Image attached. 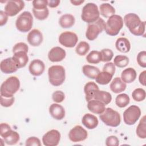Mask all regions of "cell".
Wrapping results in <instances>:
<instances>
[{"mask_svg": "<svg viewBox=\"0 0 146 146\" xmlns=\"http://www.w3.org/2000/svg\"><path fill=\"white\" fill-rule=\"evenodd\" d=\"M124 22L131 33L136 36H142L145 33V22L141 21L135 13H128L124 17Z\"/></svg>", "mask_w": 146, "mask_h": 146, "instance_id": "1", "label": "cell"}, {"mask_svg": "<svg viewBox=\"0 0 146 146\" xmlns=\"http://www.w3.org/2000/svg\"><path fill=\"white\" fill-rule=\"evenodd\" d=\"M20 87L19 79L14 76L8 78L1 84L0 88L1 96L10 98L13 97Z\"/></svg>", "mask_w": 146, "mask_h": 146, "instance_id": "2", "label": "cell"}, {"mask_svg": "<svg viewBox=\"0 0 146 146\" xmlns=\"http://www.w3.org/2000/svg\"><path fill=\"white\" fill-rule=\"evenodd\" d=\"M48 75L49 82L52 86H59L65 80V69L62 66H52L48 70Z\"/></svg>", "mask_w": 146, "mask_h": 146, "instance_id": "3", "label": "cell"}, {"mask_svg": "<svg viewBox=\"0 0 146 146\" xmlns=\"http://www.w3.org/2000/svg\"><path fill=\"white\" fill-rule=\"evenodd\" d=\"M100 13L97 5L94 3H88L83 7L82 19L86 23H92L99 18Z\"/></svg>", "mask_w": 146, "mask_h": 146, "instance_id": "4", "label": "cell"}, {"mask_svg": "<svg viewBox=\"0 0 146 146\" xmlns=\"http://www.w3.org/2000/svg\"><path fill=\"white\" fill-rule=\"evenodd\" d=\"M123 27V19L119 15L114 14L111 16L107 22L104 30L106 33L111 36L117 35Z\"/></svg>", "mask_w": 146, "mask_h": 146, "instance_id": "5", "label": "cell"}, {"mask_svg": "<svg viewBox=\"0 0 146 146\" xmlns=\"http://www.w3.org/2000/svg\"><path fill=\"white\" fill-rule=\"evenodd\" d=\"M100 120L107 125L116 127L120 124L121 117L118 112L111 108H107L99 116Z\"/></svg>", "mask_w": 146, "mask_h": 146, "instance_id": "6", "label": "cell"}, {"mask_svg": "<svg viewBox=\"0 0 146 146\" xmlns=\"http://www.w3.org/2000/svg\"><path fill=\"white\" fill-rule=\"evenodd\" d=\"M33 22V18L31 13L29 11H24L17 17L15 26L19 31L26 33L31 30Z\"/></svg>", "mask_w": 146, "mask_h": 146, "instance_id": "7", "label": "cell"}, {"mask_svg": "<svg viewBox=\"0 0 146 146\" xmlns=\"http://www.w3.org/2000/svg\"><path fill=\"white\" fill-rule=\"evenodd\" d=\"M106 23L104 21L99 18L96 22L90 23L86 32V36L90 40H95L105 29Z\"/></svg>", "mask_w": 146, "mask_h": 146, "instance_id": "8", "label": "cell"}, {"mask_svg": "<svg viewBox=\"0 0 146 146\" xmlns=\"http://www.w3.org/2000/svg\"><path fill=\"white\" fill-rule=\"evenodd\" d=\"M141 115L140 108L135 105L129 106L123 113V120L127 125H133L136 123Z\"/></svg>", "mask_w": 146, "mask_h": 146, "instance_id": "9", "label": "cell"}, {"mask_svg": "<svg viewBox=\"0 0 146 146\" xmlns=\"http://www.w3.org/2000/svg\"><path fill=\"white\" fill-rule=\"evenodd\" d=\"M25 7V2L22 0H10L5 6V12L9 17L18 14Z\"/></svg>", "mask_w": 146, "mask_h": 146, "instance_id": "10", "label": "cell"}, {"mask_svg": "<svg viewBox=\"0 0 146 146\" xmlns=\"http://www.w3.org/2000/svg\"><path fill=\"white\" fill-rule=\"evenodd\" d=\"M78 37L71 31H64L59 36V42L63 46L68 48L74 47L77 43Z\"/></svg>", "mask_w": 146, "mask_h": 146, "instance_id": "11", "label": "cell"}, {"mask_svg": "<svg viewBox=\"0 0 146 146\" xmlns=\"http://www.w3.org/2000/svg\"><path fill=\"white\" fill-rule=\"evenodd\" d=\"M87 131L80 125H76L69 132L68 137L72 142H80L84 141L87 138Z\"/></svg>", "mask_w": 146, "mask_h": 146, "instance_id": "12", "label": "cell"}, {"mask_svg": "<svg viewBox=\"0 0 146 146\" xmlns=\"http://www.w3.org/2000/svg\"><path fill=\"white\" fill-rule=\"evenodd\" d=\"M60 140V133L56 129H51L42 137V141L46 146H56Z\"/></svg>", "mask_w": 146, "mask_h": 146, "instance_id": "13", "label": "cell"}, {"mask_svg": "<svg viewBox=\"0 0 146 146\" xmlns=\"http://www.w3.org/2000/svg\"><path fill=\"white\" fill-rule=\"evenodd\" d=\"M1 137L8 145L16 144L19 140V135L16 131H13L11 128L0 132Z\"/></svg>", "mask_w": 146, "mask_h": 146, "instance_id": "14", "label": "cell"}, {"mask_svg": "<svg viewBox=\"0 0 146 146\" xmlns=\"http://www.w3.org/2000/svg\"><path fill=\"white\" fill-rule=\"evenodd\" d=\"M66 53L64 49L60 47L52 48L48 53V59L52 62H60L66 57Z\"/></svg>", "mask_w": 146, "mask_h": 146, "instance_id": "15", "label": "cell"}, {"mask_svg": "<svg viewBox=\"0 0 146 146\" xmlns=\"http://www.w3.org/2000/svg\"><path fill=\"white\" fill-rule=\"evenodd\" d=\"M0 68L1 71L6 74L15 72L18 69L12 57L7 58L2 60Z\"/></svg>", "mask_w": 146, "mask_h": 146, "instance_id": "16", "label": "cell"}, {"mask_svg": "<svg viewBox=\"0 0 146 146\" xmlns=\"http://www.w3.org/2000/svg\"><path fill=\"white\" fill-rule=\"evenodd\" d=\"M45 69L44 63L39 59L32 60L29 66V70L31 74L34 76H38L42 75Z\"/></svg>", "mask_w": 146, "mask_h": 146, "instance_id": "17", "label": "cell"}, {"mask_svg": "<svg viewBox=\"0 0 146 146\" xmlns=\"http://www.w3.org/2000/svg\"><path fill=\"white\" fill-rule=\"evenodd\" d=\"M43 38L42 33L38 29H33L27 35V40L29 43L34 47L39 46L42 41Z\"/></svg>", "mask_w": 146, "mask_h": 146, "instance_id": "18", "label": "cell"}, {"mask_svg": "<svg viewBox=\"0 0 146 146\" xmlns=\"http://www.w3.org/2000/svg\"><path fill=\"white\" fill-rule=\"evenodd\" d=\"M49 112L51 116L56 120H62L65 116L64 108L61 105L53 103L49 107Z\"/></svg>", "mask_w": 146, "mask_h": 146, "instance_id": "19", "label": "cell"}, {"mask_svg": "<svg viewBox=\"0 0 146 146\" xmlns=\"http://www.w3.org/2000/svg\"><path fill=\"white\" fill-rule=\"evenodd\" d=\"M105 106L106 105L103 103L99 100L92 99L88 102L87 108L90 111L94 113L101 114L106 109Z\"/></svg>", "mask_w": 146, "mask_h": 146, "instance_id": "20", "label": "cell"}, {"mask_svg": "<svg viewBox=\"0 0 146 146\" xmlns=\"http://www.w3.org/2000/svg\"><path fill=\"white\" fill-rule=\"evenodd\" d=\"M13 59L14 60L18 68L24 67L29 61V57L27 52L25 51H18L14 53Z\"/></svg>", "mask_w": 146, "mask_h": 146, "instance_id": "21", "label": "cell"}, {"mask_svg": "<svg viewBox=\"0 0 146 146\" xmlns=\"http://www.w3.org/2000/svg\"><path fill=\"white\" fill-rule=\"evenodd\" d=\"M82 122L86 128L90 129L95 128L99 123L98 118L91 113L85 114L82 117Z\"/></svg>", "mask_w": 146, "mask_h": 146, "instance_id": "22", "label": "cell"}, {"mask_svg": "<svg viewBox=\"0 0 146 146\" xmlns=\"http://www.w3.org/2000/svg\"><path fill=\"white\" fill-rule=\"evenodd\" d=\"M98 90H99V87L95 82H89L87 83L84 87L86 100L87 102L92 100L94 98L95 92Z\"/></svg>", "mask_w": 146, "mask_h": 146, "instance_id": "23", "label": "cell"}, {"mask_svg": "<svg viewBox=\"0 0 146 146\" xmlns=\"http://www.w3.org/2000/svg\"><path fill=\"white\" fill-rule=\"evenodd\" d=\"M137 73L135 69L129 67L124 70L121 74V79L125 83H131L136 78Z\"/></svg>", "mask_w": 146, "mask_h": 146, "instance_id": "24", "label": "cell"}, {"mask_svg": "<svg viewBox=\"0 0 146 146\" xmlns=\"http://www.w3.org/2000/svg\"><path fill=\"white\" fill-rule=\"evenodd\" d=\"M126 87V84L123 82L119 77L114 78L110 84L111 90L115 94H118L124 91L125 90Z\"/></svg>", "mask_w": 146, "mask_h": 146, "instance_id": "25", "label": "cell"}, {"mask_svg": "<svg viewBox=\"0 0 146 146\" xmlns=\"http://www.w3.org/2000/svg\"><path fill=\"white\" fill-rule=\"evenodd\" d=\"M116 49L123 53H127L131 49V44L128 39L125 38H119L115 43Z\"/></svg>", "mask_w": 146, "mask_h": 146, "instance_id": "26", "label": "cell"}, {"mask_svg": "<svg viewBox=\"0 0 146 146\" xmlns=\"http://www.w3.org/2000/svg\"><path fill=\"white\" fill-rule=\"evenodd\" d=\"M75 19L74 17L70 14H65L62 15L59 20L60 26L63 29L71 27L75 23Z\"/></svg>", "mask_w": 146, "mask_h": 146, "instance_id": "27", "label": "cell"}, {"mask_svg": "<svg viewBox=\"0 0 146 146\" xmlns=\"http://www.w3.org/2000/svg\"><path fill=\"white\" fill-rule=\"evenodd\" d=\"M82 71L85 76L92 79H95L100 72L98 67L88 64L83 66Z\"/></svg>", "mask_w": 146, "mask_h": 146, "instance_id": "28", "label": "cell"}, {"mask_svg": "<svg viewBox=\"0 0 146 146\" xmlns=\"http://www.w3.org/2000/svg\"><path fill=\"white\" fill-rule=\"evenodd\" d=\"M94 98L103 103L105 105L108 104L112 100V96L110 92L99 90L95 92Z\"/></svg>", "mask_w": 146, "mask_h": 146, "instance_id": "29", "label": "cell"}, {"mask_svg": "<svg viewBox=\"0 0 146 146\" xmlns=\"http://www.w3.org/2000/svg\"><path fill=\"white\" fill-rule=\"evenodd\" d=\"M100 14L105 18H110L115 13V8L108 3H104L100 6Z\"/></svg>", "mask_w": 146, "mask_h": 146, "instance_id": "30", "label": "cell"}, {"mask_svg": "<svg viewBox=\"0 0 146 146\" xmlns=\"http://www.w3.org/2000/svg\"><path fill=\"white\" fill-rule=\"evenodd\" d=\"M112 76L113 75L107 72H100L95 78L96 82L101 85H106L111 82Z\"/></svg>", "mask_w": 146, "mask_h": 146, "instance_id": "31", "label": "cell"}, {"mask_svg": "<svg viewBox=\"0 0 146 146\" xmlns=\"http://www.w3.org/2000/svg\"><path fill=\"white\" fill-rule=\"evenodd\" d=\"M145 116H143L140 119L139 123L136 128V132L137 136L141 139L146 138V120Z\"/></svg>", "mask_w": 146, "mask_h": 146, "instance_id": "32", "label": "cell"}, {"mask_svg": "<svg viewBox=\"0 0 146 146\" xmlns=\"http://www.w3.org/2000/svg\"><path fill=\"white\" fill-rule=\"evenodd\" d=\"M87 61L92 64H98L102 60L101 53L100 51L94 50L91 51L86 56Z\"/></svg>", "mask_w": 146, "mask_h": 146, "instance_id": "33", "label": "cell"}, {"mask_svg": "<svg viewBox=\"0 0 146 146\" xmlns=\"http://www.w3.org/2000/svg\"><path fill=\"white\" fill-rule=\"evenodd\" d=\"M130 99L126 94H121L118 95L115 99V103L117 107L124 108L129 103Z\"/></svg>", "mask_w": 146, "mask_h": 146, "instance_id": "34", "label": "cell"}, {"mask_svg": "<svg viewBox=\"0 0 146 146\" xmlns=\"http://www.w3.org/2000/svg\"><path fill=\"white\" fill-rule=\"evenodd\" d=\"M129 63V59L127 56L125 55H119L115 57L113 59V64L115 66L120 67L123 68L126 67Z\"/></svg>", "mask_w": 146, "mask_h": 146, "instance_id": "35", "label": "cell"}, {"mask_svg": "<svg viewBox=\"0 0 146 146\" xmlns=\"http://www.w3.org/2000/svg\"><path fill=\"white\" fill-rule=\"evenodd\" d=\"M90 50L89 44L84 41H82L79 43L78 46L76 47L75 51L78 55L80 56L85 55Z\"/></svg>", "mask_w": 146, "mask_h": 146, "instance_id": "36", "label": "cell"}, {"mask_svg": "<svg viewBox=\"0 0 146 146\" xmlns=\"http://www.w3.org/2000/svg\"><path fill=\"white\" fill-rule=\"evenodd\" d=\"M145 91L144 89L137 88L135 89L132 93V97L136 102H141L145 99Z\"/></svg>", "mask_w": 146, "mask_h": 146, "instance_id": "37", "label": "cell"}, {"mask_svg": "<svg viewBox=\"0 0 146 146\" xmlns=\"http://www.w3.org/2000/svg\"><path fill=\"white\" fill-rule=\"evenodd\" d=\"M33 12L35 17L39 20H44L46 19L49 15V10L48 8L44 9H33Z\"/></svg>", "mask_w": 146, "mask_h": 146, "instance_id": "38", "label": "cell"}, {"mask_svg": "<svg viewBox=\"0 0 146 146\" xmlns=\"http://www.w3.org/2000/svg\"><path fill=\"white\" fill-rule=\"evenodd\" d=\"M101 56H102V62H109L110 61L113 56V53L112 51L108 48H104L101 51Z\"/></svg>", "mask_w": 146, "mask_h": 146, "instance_id": "39", "label": "cell"}, {"mask_svg": "<svg viewBox=\"0 0 146 146\" xmlns=\"http://www.w3.org/2000/svg\"><path fill=\"white\" fill-rule=\"evenodd\" d=\"M65 98V95L62 91H56L52 95V99L54 102L59 103L62 102Z\"/></svg>", "mask_w": 146, "mask_h": 146, "instance_id": "40", "label": "cell"}, {"mask_svg": "<svg viewBox=\"0 0 146 146\" xmlns=\"http://www.w3.org/2000/svg\"><path fill=\"white\" fill-rule=\"evenodd\" d=\"M33 8L35 9H44L47 8L48 1L47 0H34L33 1Z\"/></svg>", "mask_w": 146, "mask_h": 146, "instance_id": "41", "label": "cell"}, {"mask_svg": "<svg viewBox=\"0 0 146 146\" xmlns=\"http://www.w3.org/2000/svg\"><path fill=\"white\" fill-rule=\"evenodd\" d=\"M29 50L28 46L23 42H19L15 44L13 48V52L15 53L18 51H25L27 53Z\"/></svg>", "mask_w": 146, "mask_h": 146, "instance_id": "42", "label": "cell"}, {"mask_svg": "<svg viewBox=\"0 0 146 146\" xmlns=\"http://www.w3.org/2000/svg\"><path fill=\"white\" fill-rule=\"evenodd\" d=\"M137 62L140 66L143 68L146 67V51H140L137 56Z\"/></svg>", "mask_w": 146, "mask_h": 146, "instance_id": "43", "label": "cell"}, {"mask_svg": "<svg viewBox=\"0 0 146 146\" xmlns=\"http://www.w3.org/2000/svg\"><path fill=\"white\" fill-rule=\"evenodd\" d=\"M14 97H10V98H6L2 96H1V104L2 107H9L13 105L14 102Z\"/></svg>", "mask_w": 146, "mask_h": 146, "instance_id": "44", "label": "cell"}, {"mask_svg": "<svg viewBox=\"0 0 146 146\" xmlns=\"http://www.w3.org/2000/svg\"><path fill=\"white\" fill-rule=\"evenodd\" d=\"M26 146H40L41 143L40 140L35 136H32L29 137L26 141Z\"/></svg>", "mask_w": 146, "mask_h": 146, "instance_id": "45", "label": "cell"}, {"mask_svg": "<svg viewBox=\"0 0 146 146\" xmlns=\"http://www.w3.org/2000/svg\"><path fill=\"white\" fill-rule=\"evenodd\" d=\"M119 144V139L115 136H108L106 140V145L107 146H117Z\"/></svg>", "mask_w": 146, "mask_h": 146, "instance_id": "46", "label": "cell"}, {"mask_svg": "<svg viewBox=\"0 0 146 146\" xmlns=\"http://www.w3.org/2000/svg\"><path fill=\"white\" fill-rule=\"evenodd\" d=\"M103 71L107 72L113 75L115 72V66L112 62H108L104 64L103 68Z\"/></svg>", "mask_w": 146, "mask_h": 146, "instance_id": "47", "label": "cell"}, {"mask_svg": "<svg viewBox=\"0 0 146 146\" xmlns=\"http://www.w3.org/2000/svg\"><path fill=\"white\" fill-rule=\"evenodd\" d=\"M8 20V15L2 10L0 11V26L5 25Z\"/></svg>", "mask_w": 146, "mask_h": 146, "instance_id": "48", "label": "cell"}, {"mask_svg": "<svg viewBox=\"0 0 146 146\" xmlns=\"http://www.w3.org/2000/svg\"><path fill=\"white\" fill-rule=\"evenodd\" d=\"M145 77H146V71H143L141 72L139 77V80L140 84L143 86H145Z\"/></svg>", "mask_w": 146, "mask_h": 146, "instance_id": "49", "label": "cell"}, {"mask_svg": "<svg viewBox=\"0 0 146 146\" xmlns=\"http://www.w3.org/2000/svg\"><path fill=\"white\" fill-rule=\"evenodd\" d=\"M60 3L59 0H50L48 1V6L51 8L56 7Z\"/></svg>", "mask_w": 146, "mask_h": 146, "instance_id": "50", "label": "cell"}, {"mask_svg": "<svg viewBox=\"0 0 146 146\" xmlns=\"http://www.w3.org/2000/svg\"><path fill=\"white\" fill-rule=\"evenodd\" d=\"M70 2L74 5L78 6V5H80L82 3H83L84 2V1H83V0H78V1L77 0H71Z\"/></svg>", "mask_w": 146, "mask_h": 146, "instance_id": "51", "label": "cell"}]
</instances>
